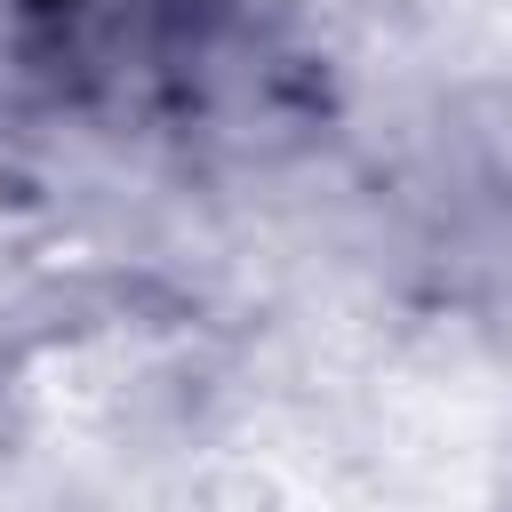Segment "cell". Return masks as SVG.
I'll use <instances>...</instances> for the list:
<instances>
[{"instance_id": "6da1fadb", "label": "cell", "mask_w": 512, "mask_h": 512, "mask_svg": "<svg viewBox=\"0 0 512 512\" xmlns=\"http://www.w3.org/2000/svg\"><path fill=\"white\" fill-rule=\"evenodd\" d=\"M240 0H8L16 56L72 104H192L232 56Z\"/></svg>"}]
</instances>
